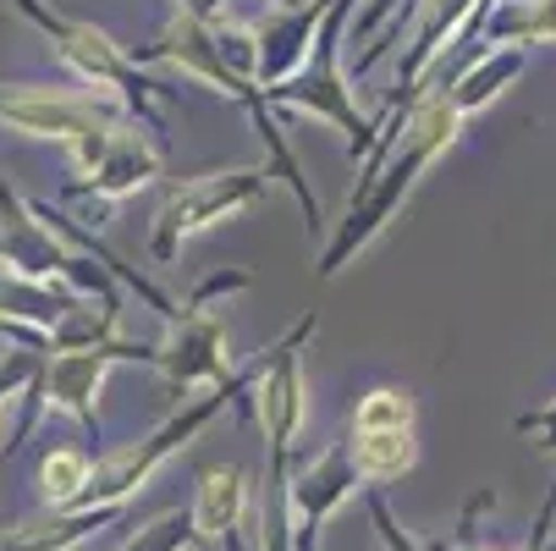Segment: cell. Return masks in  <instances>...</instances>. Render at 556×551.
Here are the masks:
<instances>
[{"instance_id":"6da1fadb","label":"cell","mask_w":556,"mask_h":551,"mask_svg":"<svg viewBox=\"0 0 556 551\" xmlns=\"http://www.w3.org/2000/svg\"><path fill=\"white\" fill-rule=\"evenodd\" d=\"M457 127H463L457 105L446 95H430V100H419L408 111L403 133H380L369 166H364V183H358V193L348 204V221H342V231L331 238V249L320 260V276H337L358 249H369L380 238V231L391 226V215L403 210V199L414 193V183L425 177V166L452 149Z\"/></svg>"},{"instance_id":"7a4b0ae2","label":"cell","mask_w":556,"mask_h":551,"mask_svg":"<svg viewBox=\"0 0 556 551\" xmlns=\"http://www.w3.org/2000/svg\"><path fill=\"white\" fill-rule=\"evenodd\" d=\"M348 7H353V0H337V7L326 12L308 66H303L298 77H287V84L265 89V100H270V105H287V111H298V116H314V122L342 127V133H348V149L369 161L375 143H380V127L353 111V100H348V72H342V50H337V39H342V28H348Z\"/></svg>"},{"instance_id":"3957f363","label":"cell","mask_w":556,"mask_h":551,"mask_svg":"<svg viewBox=\"0 0 556 551\" xmlns=\"http://www.w3.org/2000/svg\"><path fill=\"white\" fill-rule=\"evenodd\" d=\"M237 287H249L243 271L210 276V281L172 314V331H166L161 348H154V364L166 370V380H172L177 391H193V386L220 391V386L237 380V370H231V359H226V326L210 314V298H215V292H237Z\"/></svg>"},{"instance_id":"277c9868","label":"cell","mask_w":556,"mask_h":551,"mask_svg":"<svg viewBox=\"0 0 556 551\" xmlns=\"http://www.w3.org/2000/svg\"><path fill=\"white\" fill-rule=\"evenodd\" d=\"M265 199V166H237V172H204V177H188L166 193L161 215H154V238H149V254L172 265L182 254L188 238L199 231L243 215L249 204Z\"/></svg>"},{"instance_id":"5b68a950","label":"cell","mask_w":556,"mask_h":551,"mask_svg":"<svg viewBox=\"0 0 556 551\" xmlns=\"http://www.w3.org/2000/svg\"><path fill=\"white\" fill-rule=\"evenodd\" d=\"M17 7L50 34V45H55V55L84 77L89 89H116L122 95V105L127 111H149V95L154 100H166V89L161 84H149V77L138 72V61H127L100 28H89V23H72V17H61V12H50L45 0H17Z\"/></svg>"},{"instance_id":"8992f818","label":"cell","mask_w":556,"mask_h":551,"mask_svg":"<svg viewBox=\"0 0 556 551\" xmlns=\"http://www.w3.org/2000/svg\"><path fill=\"white\" fill-rule=\"evenodd\" d=\"M0 271L12 281H39L50 287V276L84 287V292H105V276L89 271L72 249L55 243V231L39 221V210H23L17 193L0 183Z\"/></svg>"},{"instance_id":"52a82bcc","label":"cell","mask_w":556,"mask_h":551,"mask_svg":"<svg viewBox=\"0 0 556 551\" xmlns=\"http://www.w3.org/2000/svg\"><path fill=\"white\" fill-rule=\"evenodd\" d=\"M161 166H166L161 138H154L143 122H122L84 154V161H77V172H84V188L77 193L127 199V193H138V188H149L154 177H161Z\"/></svg>"},{"instance_id":"ba28073f","label":"cell","mask_w":556,"mask_h":551,"mask_svg":"<svg viewBox=\"0 0 556 551\" xmlns=\"http://www.w3.org/2000/svg\"><path fill=\"white\" fill-rule=\"evenodd\" d=\"M122 359H149L154 364V348H132L127 337L94 342V348H55L50 364H45V398L55 409H66V414L94 419V391H100L105 370L122 364Z\"/></svg>"},{"instance_id":"9c48e42d","label":"cell","mask_w":556,"mask_h":551,"mask_svg":"<svg viewBox=\"0 0 556 551\" xmlns=\"http://www.w3.org/2000/svg\"><path fill=\"white\" fill-rule=\"evenodd\" d=\"M358 480H364V475H358L353 441H331V447L320 452V463L303 468L298 486H292V502H298V529H303V535H314V524H320L337 502H348Z\"/></svg>"},{"instance_id":"30bf717a","label":"cell","mask_w":556,"mask_h":551,"mask_svg":"<svg viewBox=\"0 0 556 551\" xmlns=\"http://www.w3.org/2000/svg\"><path fill=\"white\" fill-rule=\"evenodd\" d=\"M243 508H249V480L243 468H210L199 497H193V529L204 540H220L243 524Z\"/></svg>"},{"instance_id":"8fae6325","label":"cell","mask_w":556,"mask_h":551,"mask_svg":"<svg viewBox=\"0 0 556 551\" xmlns=\"http://www.w3.org/2000/svg\"><path fill=\"white\" fill-rule=\"evenodd\" d=\"M518 72H523V50H518V45H502V50H491V55L473 61V66L457 77V84L446 89V100L457 105V116H468V111L491 105V100H496V95L513 84Z\"/></svg>"},{"instance_id":"7c38bea8","label":"cell","mask_w":556,"mask_h":551,"mask_svg":"<svg viewBox=\"0 0 556 551\" xmlns=\"http://www.w3.org/2000/svg\"><path fill=\"white\" fill-rule=\"evenodd\" d=\"M353 458H358L364 480H396V475L414 468L419 447H414V430H375V436L353 430Z\"/></svg>"},{"instance_id":"4fadbf2b","label":"cell","mask_w":556,"mask_h":551,"mask_svg":"<svg viewBox=\"0 0 556 551\" xmlns=\"http://www.w3.org/2000/svg\"><path fill=\"white\" fill-rule=\"evenodd\" d=\"M39 480H45V502L72 508V502H84V491L94 480V463L84 452H50L45 468H39Z\"/></svg>"},{"instance_id":"5bb4252c","label":"cell","mask_w":556,"mask_h":551,"mask_svg":"<svg viewBox=\"0 0 556 551\" xmlns=\"http://www.w3.org/2000/svg\"><path fill=\"white\" fill-rule=\"evenodd\" d=\"M353 430L358 436H375V430H414V398L396 386H380L369 398H358L353 409Z\"/></svg>"},{"instance_id":"9a60e30c","label":"cell","mask_w":556,"mask_h":551,"mask_svg":"<svg viewBox=\"0 0 556 551\" xmlns=\"http://www.w3.org/2000/svg\"><path fill=\"white\" fill-rule=\"evenodd\" d=\"M182 529H193V513H166V518H154L149 529H138V540L127 551H177L182 546Z\"/></svg>"},{"instance_id":"2e32d148","label":"cell","mask_w":556,"mask_h":551,"mask_svg":"<svg viewBox=\"0 0 556 551\" xmlns=\"http://www.w3.org/2000/svg\"><path fill=\"white\" fill-rule=\"evenodd\" d=\"M28 375H34V359H23V353H17L12 364H0V409L12 403V391H17V386H23Z\"/></svg>"},{"instance_id":"e0dca14e","label":"cell","mask_w":556,"mask_h":551,"mask_svg":"<svg viewBox=\"0 0 556 551\" xmlns=\"http://www.w3.org/2000/svg\"><path fill=\"white\" fill-rule=\"evenodd\" d=\"M518 430L540 436V447H556V403H551L545 414H529V419H518Z\"/></svg>"},{"instance_id":"ac0fdd59","label":"cell","mask_w":556,"mask_h":551,"mask_svg":"<svg viewBox=\"0 0 556 551\" xmlns=\"http://www.w3.org/2000/svg\"><path fill=\"white\" fill-rule=\"evenodd\" d=\"M177 7L193 12V17H210V0H177ZM210 23H215V17H210Z\"/></svg>"}]
</instances>
